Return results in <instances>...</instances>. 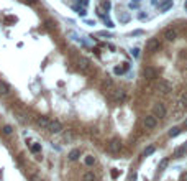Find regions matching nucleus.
<instances>
[{
    "label": "nucleus",
    "instance_id": "obj_12",
    "mask_svg": "<svg viewBox=\"0 0 187 181\" xmlns=\"http://www.w3.org/2000/svg\"><path fill=\"white\" fill-rule=\"evenodd\" d=\"M79 156H80V150H79V148H72V150L67 153V160H69V162H77Z\"/></svg>",
    "mask_w": 187,
    "mask_h": 181
},
{
    "label": "nucleus",
    "instance_id": "obj_26",
    "mask_svg": "<svg viewBox=\"0 0 187 181\" xmlns=\"http://www.w3.org/2000/svg\"><path fill=\"white\" fill-rule=\"evenodd\" d=\"M131 54L135 56V58H138V56H140V50H138V48H135V50H131Z\"/></svg>",
    "mask_w": 187,
    "mask_h": 181
},
{
    "label": "nucleus",
    "instance_id": "obj_36",
    "mask_svg": "<svg viewBox=\"0 0 187 181\" xmlns=\"http://www.w3.org/2000/svg\"><path fill=\"white\" fill-rule=\"evenodd\" d=\"M135 2H141V0H135Z\"/></svg>",
    "mask_w": 187,
    "mask_h": 181
},
{
    "label": "nucleus",
    "instance_id": "obj_9",
    "mask_svg": "<svg viewBox=\"0 0 187 181\" xmlns=\"http://www.w3.org/2000/svg\"><path fill=\"white\" fill-rule=\"evenodd\" d=\"M36 125H38L39 128H43V130H48V127H49V122L51 120L48 117H44V115H41V117H36Z\"/></svg>",
    "mask_w": 187,
    "mask_h": 181
},
{
    "label": "nucleus",
    "instance_id": "obj_33",
    "mask_svg": "<svg viewBox=\"0 0 187 181\" xmlns=\"http://www.w3.org/2000/svg\"><path fill=\"white\" fill-rule=\"evenodd\" d=\"M135 179H136V173H133V175L130 176V181H135Z\"/></svg>",
    "mask_w": 187,
    "mask_h": 181
},
{
    "label": "nucleus",
    "instance_id": "obj_14",
    "mask_svg": "<svg viewBox=\"0 0 187 181\" xmlns=\"http://www.w3.org/2000/svg\"><path fill=\"white\" fill-rule=\"evenodd\" d=\"M181 132H182L181 127H172V128H171V130L168 132V135L171 137V138H176L177 135H181Z\"/></svg>",
    "mask_w": 187,
    "mask_h": 181
},
{
    "label": "nucleus",
    "instance_id": "obj_10",
    "mask_svg": "<svg viewBox=\"0 0 187 181\" xmlns=\"http://www.w3.org/2000/svg\"><path fill=\"white\" fill-rule=\"evenodd\" d=\"M77 68H79L80 71H87L89 68H90V61H89L87 58H79L77 59Z\"/></svg>",
    "mask_w": 187,
    "mask_h": 181
},
{
    "label": "nucleus",
    "instance_id": "obj_16",
    "mask_svg": "<svg viewBox=\"0 0 187 181\" xmlns=\"http://www.w3.org/2000/svg\"><path fill=\"white\" fill-rule=\"evenodd\" d=\"M82 181H95V175H93V171H85L82 175Z\"/></svg>",
    "mask_w": 187,
    "mask_h": 181
},
{
    "label": "nucleus",
    "instance_id": "obj_4",
    "mask_svg": "<svg viewBox=\"0 0 187 181\" xmlns=\"http://www.w3.org/2000/svg\"><path fill=\"white\" fill-rule=\"evenodd\" d=\"M158 89H159L162 94H169L172 91V84H171L168 79H159L158 81Z\"/></svg>",
    "mask_w": 187,
    "mask_h": 181
},
{
    "label": "nucleus",
    "instance_id": "obj_22",
    "mask_svg": "<svg viewBox=\"0 0 187 181\" xmlns=\"http://www.w3.org/2000/svg\"><path fill=\"white\" fill-rule=\"evenodd\" d=\"M12 132H13V127L12 125H3L2 127V134L3 135H12Z\"/></svg>",
    "mask_w": 187,
    "mask_h": 181
},
{
    "label": "nucleus",
    "instance_id": "obj_8",
    "mask_svg": "<svg viewBox=\"0 0 187 181\" xmlns=\"http://www.w3.org/2000/svg\"><path fill=\"white\" fill-rule=\"evenodd\" d=\"M176 36H177V33H176V30L174 28H166L164 31H162V38L166 40V41H174L176 40Z\"/></svg>",
    "mask_w": 187,
    "mask_h": 181
},
{
    "label": "nucleus",
    "instance_id": "obj_25",
    "mask_svg": "<svg viewBox=\"0 0 187 181\" xmlns=\"http://www.w3.org/2000/svg\"><path fill=\"white\" fill-rule=\"evenodd\" d=\"M138 35H143V31H141V30H135V31L130 33V36H138Z\"/></svg>",
    "mask_w": 187,
    "mask_h": 181
},
{
    "label": "nucleus",
    "instance_id": "obj_35",
    "mask_svg": "<svg viewBox=\"0 0 187 181\" xmlns=\"http://www.w3.org/2000/svg\"><path fill=\"white\" fill-rule=\"evenodd\" d=\"M28 3H36V0H26Z\"/></svg>",
    "mask_w": 187,
    "mask_h": 181
},
{
    "label": "nucleus",
    "instance_id": "obj_15",
    "mask_svg": "<svg viewBox=\"0 0 187 181\" xmlns=\"http://www.w3.org/2000/svg\"><path fill=\"white\" fill-rule=\"evenodd\" d=\"M154 151H156V147H154V145H148L143 150V156H151Z\"/></svg>",
    "mask_w": 187,
    "mask_h": 181
},
{
    "label": "nucleus",
    "instance_id": "obj_18",
    "mask_svg": "<svg viewBox=\"0 0 187 181\" xmlns=\"http://www.w3.org/2000/svg\"><path fill=\"white\" fill-rule=\"evenodd\" d=\"M115 100H121V99H125V91H121V89H117L115 91V94L112 96Z\"/></svg>",
    "mask_w": 187,
    "mask_h": 181
},
{
    "label": "nucleus",
    "instance_id": "obj_32",
    "mask_svg": "<svg viewBox=\"0 0 187 181\" xmlns=\"http://www.w3.org/2000/svg\"><path fill=\"white\" fill-rule=\"evenodd\" d=\"M112 176H113V178H117V176H118V171L113 170V171H112Z\"/></svg>",
    "mask_w": 187,
    "mask_h": 181
},
{
    "label": "nucleus",
    "instance_id": "obj_17",
    "mask_svg": "<svg viewBox=\"0 0 187 181\" xmlns=\"http://www.w3.org/2000/svg\"><path fill=\"white\" fill-rule=\"evenodd\" d=\"M84 163H85V166H93V163H95V156H93V155H87L84 158Z\"/></svg>",
    "mask_w": 187,
    "mask_h": 181
},
{
    "label": "nucleus",
    "instance_id": "obj_19",
    "mask_svg": "<svg viewBox=\"0 0 187 181\" xmlns=\"http://www.w3.org/2000/svg\"><path fill=\"white\" fill-rule=\"evenodd\" d=\"M30 150H31V153H41V143H31V147H30Z\"/></svg>",
    "mask_w": 187,
    "mask_h": 181
},
{
    "label": "nucleus",
    "instance_id": "obj_5",
    "mask_svg": "<svg viewBox=\"0 0 187 181\" xmlns=\"http://www.w3.org/2000/svg\"><path fill=\"white\" fill-rule=\"evenodd\" d=\"M143 125L148 128V130H153V128H156V125H158V119L154 117L153 114L151 115H146V117L143 119Z\"/></svg>",
    "mask_w": 187,
    "mask_h": 181
},
{
    "label": "nucleus",
    "instance_id": "obj_27",
    "mask_svg": "<svg viewBox=\"0 0 187 181\" xmlns=\"http://www.w3.org/2000/svg\"><path fill=\"white\" fill-rule=\"evenodd\" d=\"M118 18L121 20V22H128V18H130V17H128L127 13H125V15H121V17H120V15H118Z\"/></svg>",
    "mask_w": 187,
    "mask_h": 181
},
{
    "label": "nucleus",
    "instance_id": "obj_21",
    "mask_svg": "<svg viewBox=\"0 0 187 181\" xmlns=\"http://www.w3.org/2000/svg\"><path fill=\"white\" fill-rule=\"evenodd\" d=\"M169 165V158H162L161 162H159V165H158V170L159 171H162V170H166V166Z\"/></svg>",
    "mask_w": 187,
    "mask_h": 181
},
{
    "label": "nucleus",
    "instance_id": "obj_28",
    "mask_svg": "<svg viewBox=\"0 0 187 181\" xmlns=\"http://www.w3.org/2000/svg\"><path fill=\"white\" fill-rule=\"evenodd\" d=\"M105 25H107L108 28H113V26H115V25H113V23L110 22V20H107V18H105Z\"/></svg>",
    "mask_w": 187,
    "mask_h": 181
},
{
    "label": "nucleus",
    "instance_id": "obj_2",
    "mask_svg": "<svg viewBox=\"0 0 187 181\" xmlns=\"http://www.w3.org/2000/svg\"><path fill=\"white\" fill-rule=\"evenodd\" d=\"M159 48H161V43L158 38H149L146 41V51L148 53H156V51H159Z\"/></svg>",
    "mask_w": 187,
    "mask_h": 181
},
{
    "label": "nucleus",
    "instance_id": "obj_34",
    "mask_svg": "<svg viewBox=\"0 0 187 181\" xmlns=\"http://www.w3.org/2000/svg\"><path fill=\"white\" fill-rule=\"evenodd\" d=\"M182 125H184V128H187V117L184 119V124H182Z\"/></svg>",
    "mask_w": 187,
    "mask_h": 181
},
{
    "label": "nucleus",
    "instance_id": "obj_11",
    "mask_svg": "<svg viewBox=\"0 0 187 181\" xmlns=\"http://www.w3.org/2000/svg\"><path fill=\"white\" fill-rule=\"evenodd\" d=\"M185 151H187V142L184 145H181V147H177L172 155H174V158H182V156L185 155Z\"/></svg>",
    "mask_w": 187,
    "mask_h": 181
},
{
    "label": "nucleus",
    "instance_id": "obj_24",
    "mask_svg": "<svg viewBox=\"0 0 187 181\" xmlns=\"http://www.w3.org/2000/svg\"><path fill=\"white\" fill-rule=\"evenodd\" d=\"M102 5H104L105 9L108 10V9H110V7H112V3H110V0H104V2H102Z\"/></svg>",
    "mask_w": 187,
    "mask_h": 181
},
{
    "label": "nucleus",
    "instance_id": "obj_23",
    "mask_svg": "<svg viewBox=\"0 0 187 181\" xmlns=\"http://www.w3.org/2000/svg\"><path fill=\"white\" fill-rule=\"evenodd\" d=\"M104 86H105V87H112V86H113V81H112L110 78H105V79H104Z\"/></svg>",
    "mask_w": 187,
    "mask_h": 181
},
{
    "label": "nucleus",
    "instance_id": "obj_29",
    "mask_svg": "<svg viewBox=\"0 0 187 181\" xmlns=\"http://www.w3.org/2000/svg\"><path fill=\"white\" fill-rule=\"evenodd\" d=\"M121 72H123L121 68H115V74H121Z\"/></svg>",
    "mask_w": 187,
    "mask_h": 181
},
{
    "label": "nucleus",
    "instance_id": "obj_6",
    "mask_svg": "<svg viewBox=\"0 0 187 181\" xmlns=\"http://www.w3.org/2000/svg\"><path fill=\"white\" fill-rule=\"evenodd\" d=\"M143 76H144V79H148V81H153V79L158 78V71L154 69L153 66H146V68H143Z\"/></svg>",
    "mask_w": 187,
    "mask_h": 181
},
{
    "label": "nucleus",
    "instance_id": "obj_13",
    "mask_svg": "<svg viewBox=\"0 0 187 181\" xmlns=\"http://www.w3.org/2000/svg\"><path fill=\"white\" fill-rule=\"evenodd\" d=\"M10 94V86L7 81L0 79V96H8Z\"/></svg>",
    "mask_w": 187,
    "mask_h": 181
},
{
    "label": "nucleus",
    "instance_id": "obj_30",
    "mask_svg": "<svg viewBox=\"0 0 187 181\" xmlns=\"http://www.w3.org/2000/svg\"><path fill=\"white\" fill-rule=\"evenodd\" d=\"M99 35H100V36H107V38H108V36H110V35H108V33H107V31H100V33H99Z\"/></svg>",
    "mask_w": 187,
    "mask_h": 181
},
{
    "label": "nucleus",
    "instance_id": "obj_3",
    "mask_svg": "<svg viewBox=\"0 0 187 181\" xmlns=\"http://www.w3.org/2000/svg\"><path fill=\"white\" fill-rule=\"evenodd\" d=\"M107 148H108V151H112V153H120V150H121V140L120 138H112L110 142H108Z\"/></svg>",
    "mask_w": 187,
    "mask_h": 181
},
{
    "label": "nucleus",
    "instance_id": "obj_31",
    "mask_svg": "<svg viewBox=\"0 0 187 181\" xmlns=\"http://www.w3.org/2000/svg\"><path fill=\"white\" fill-rule=\"evenodd\" d=\"M77 13H79V15H82V17H84V15H85V10H84V9H79V12H77Z\"/></svg>",
    "mask_w": 187,
    "mask_h": 181
},
{
    "label": "nucleus",
    "instance_id": "obj_20",
    "mask_svg": "<svg viewBox=\"0 0 187 181\" xmlns=\"http://www.w3.org/2000/svg\"><path fill=\"white\" fill-rule=\"evenodd\" d=\"M179 104H181L184 109H187V92H182L181 97H179Z\"/></svg>",
    "mask_w": 187,
    "mask_h": 181
},
{
    "label": "nucleus",
    "instance_id": "obj_1",
    "mask_svg": "<svg viewBox=\"0 0 187 181\" xmlns=\"http://www.w3.org/2000/svg\"><path fill=\"white\" fill-rule=\"evenodd\" d=\"M166 114H168V109H166V106L162 102H156L153 106V115L154 117H159V119H164L166 117Z\"/></svg>",
    "mask_w": 187,
    "mask_h": 181
},
{
    "label": "nucleus",
    "instance_id": "obj_7",
    "mask_svg": "<svg viewBox=\"0 0 187 181\" xmlns=\"http://www.w3.org/2000/svg\"><path fill=\"white\" fill-rule=\"evenodd\" d=\"M48 130H49L51 134H61V132H63V124H61V120H51Z\"/></svg>",
    "mask_w": 187,
    "mask_h": 181
}]
</instances>
